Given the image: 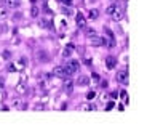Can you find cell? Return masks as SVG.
<instances>
[{"mask_svg": "<svg viewBox=\"0 0 147 125\" xmlns=\"http://www.w3.org/2000/svg\"><path fill=\"white\" fill-rule=\"evenodd\" d=\"M120 96L123 98V101H125V103L128 101V96H126V92H125V90H121V92H120Z\"/></svg>", "mask_w": 147, "mask_h": 125, "instance_id": "d4e9b609", "label": "cell"}, {"mask_svg": "<svg viewBox=\"0 0 147 125\" xmlns=\"http://www.w3.org/2000/svg\"><path fill=\"white\" fill-rule=\"evenodd\" d=\"M15 92L18 93V95H21V96H24V95H27V85H26V82H18V84L15 85Z\"/></svg>", "mask_w": 147, "mask_h": 125, "instance_id": "7a4b0ae2", "label": "cell"}, {"mask_svg": "<svg viewBox=\"0 0 147 125\" xmlns=\"http://www.w3.org/2000/svg\"><path fill=\"white\" fill-rule=\"evenodd\" d=\"M2 58H3V59H10L11 58V52H10V50H3V52H2Z\"/></svg>", "mask_w": 147, "mask_h": 125, "instance_id": "ffe728a7", "label": "cell"}, {"mask_svg": "<svg viewBox=\"0 0 147 125\" xmlns=\"http://www.w3.org/2000/svg\"><path fill=\"white\" fill-rule=\"evenodd\" d=\"M114 106H115V104L112 103V101H110V103H109V104H107V106H106V109H107V111H110V109H114Z\"/></svg>", "mask_w": 147, "mask_h": 125, "instance_id": "83f0119b", "label": "cell"}, {"mask_svg": "<svg viewBox=\"0 0 147 125\" xmlns=\"http://www.w3.org/2000/svg\"><path fill=\"white\" fill-rule=\"evenodd\" d=\"M5 98H7V95L3 93V90H0V103H2V101H3Z\"/></svg>", "mask_w": 147, "mask_h": 125, "instance_id": "4316f807", "label": "cell"}, {"mask_svg": "<svg viewBox=\"0 0 147 125\" xmlns=\"http://www.w3.org/2000/svg\"><path fill=\"white\" fill-rule=\"evenodd\" d=\"M110 16H112V19H114V21H121V19H123V10H121V8L118 7L117 10H115Z\"/></svg>", "mask_w": 147, "mask_h": 125, "instance_id": "30bf717a", "label": "cell"}, {"mask_svg": "<svg viewBox=\"0 0 147 125\" xmlns=\"http://www.w3.org/2000/svg\"><path fill=\"white\" fill-rule=\"evenodd\" d=\"M61 13H63V15H66V16H70V15H72V11H70L69 8H66V7L61 8Z\"/></svg>", "mask_w": 147, "mask_h": 125, "instance_id": "44dd1931", "label": "cell"}, {"mask_svg": "<svg viewBox=\"0 0 147 125\" xmlns=\"http://www.w3.org/2000/svg\"><path fill=\"white\" fill-rule=\"evenodd\" d=\"M94 98H96V92H93V90H91V92L86 93V99H94Z\"/></svg>", "mask_w": 147, "mask_h": 125, "instance_id": "7402d4cb", "label": "cell"}, {"mask_svg": "<svg viewBox=\"0 0 147 125\" xmlns=\"http://www.w3.org/2000/svg\"><path fill=\"white\" fill-rule=\"evenodd\" d=\"M75 22H77V26L80 27V29H86V18L82 15L80 11L75 15Z\"/></svg>", "mask_w": 147, "mask_h": 125, "instance_id": "277c9868", "label": "cell"}, {"mask_svg": "<svg viewBox=\"0 0 147 125\" xmlns=\"http://www.w3.org/2000/svg\"><path fill=\"white\" fill-rule=\"evenodd\" d=\"M117 8H118V5H117V3H112V5H109V7L106 8V13L110 16V15H112V13H114L115 10H117Z\"/></svg>", "mask_w": 147, "mask_h": 125, "instance_id": "9a60e30c", "label": "cell"}, {"mask_svg": "<svg viewBox=\"0 0 147 125\" xmlns=\"http://www.w3.org/2000/svg\"><path fill=\"white\" fill-rule=\"evenodd\" d=\"M27 67V62H26V58H19L18 61H15V69L22 72V71Z\"/></svg>", "mask_w": 147, "mask_h": 125, "instance_id": "8992f818", "label": "cell"}, {"mask_svg": "<svg viewBox=\"0 0 147 125\" xmlns=\"http://www.w3.org/2000/svg\"><path fill=\"white\" fill-rule=\"evenodd\" d=\"M106 67L109 71L115 69V67H117V59H115L114 56H107V58H106Z\"/></svg>", "mask_w": 147, "mask_h": 125, "instance_id": "52a82bcc", "label": "cell"}, {"mask_svg": "<svg viewBox=\"0 0 147 125\" xmlns=\"http://www.w3.org/2000/svg\"><path fill=\"white\" fill-rule=\"evenodd\" d=\"M3 87H5V82L3 79H0V90H3Z\"/></svg>", "mask_w": 147, "mask_h": 125, "instance_id": "f1b7e54d", "label": "cell"}, {"mask_svg": "<svg viewBox=\"0 0 147 125\" xmlns=\"http://www.w3.org/2000/svg\"><path fill=\"white\" fill-rule=\"evenodd\" d=\"M88 18L90 19H98V18H99V11L96 10V8H91L90 13H88Z\"/></svg>", "mask_w": 147, "mask_h": 125, "instance_id": "7c38bea8", "label": "cell"}, {"mask_svg": "<svg viewBox=\"0 0 147 125\" xmlns=\"http://www.w3.org/2000/svg\"><path fill=\"white\" fill-rule=\"evenodd\" d=\"M83 109H85V111H94V109H96V106H94V104H85Z\"/></svg>", "mask_w": 147, "mask_h": 125, "instance_id": "cb8c5ba5", "label": "cell"}, {"mask_svg": "<svg viewBox=\"0 0 147 125\" xmlns=\"http://www.w3.org/2000/svg\"><path fill=\"white\" fill-rule=\"evenodd\" d=\"M63 3H66V5H67V7H70V5H72V0H64Z\"/></svg>", "mask_w": 147, "mask_h": 125, "instance_id": "f546056e", "label": "cell"}, {"mask_svg": "<svg viewBox=\"0 0 147 125\" xmlns=\"http://www.w3.org/2000/svg\"><path fill=\"white\" fill-rule=\"evenodd\" d=\"M7 5H8V8H18L19 2L18 0H7Z\"/></svg>", "mask_w": 147, "mask_h": 125, "instance_id": "d6986e66", "label": "cell"}, {"mask_svg": "<svg viewBox=\"0 0 147 125\" xmlns=\"http://www.w3.org/2000/svg\"><path fill=\"white\" fill-rule=\"evenodd\" d=\"M72 50H74V47H72V45L66 47V48L63 50V56H64V58H69V56H70V53H72Z\"/></svg>", "mask_w": 147, "mask_h": 125, "instance_id": "2e32d148", "label": "cell"}, {"mask_svg": "<svg viewBox=\"0 0 147 125\" xmlns=\"http://www.w3.org/2000/svg\"><path fill=\"white\" fill-rule=\"evenodd\" d=\"M13 106H15L16 109H26V104L22 103L21 99H13Z\"/></svg>", "mask_w": 147, "mask_h": 125, "instance_id": "4fadbf2b", "label": "cell"}, {"mask_svg": "<svg viewBox=\"0 0 147 125\" xmlns=\"http://www.w3.org/2000/svg\"><path fill=\"white\" fill-rule=\"evenodd\" d=\"M78 67H80V62H78V61H70L69 64L64 67V69H66V74H67V75H72V74L77 72Z\"/></svg>", "mask_w": 147, "mask_h": 125, "instance_id": "6da1fadb", "label": "cell"}, {"mask_svg": "<svg viewBox=\"0 0 147 125\" xmlns=\"http://www.w3.org/2000/svg\"><path fill=\"white\" fill-rule=\"evenodd\" d=\"M53 75H56V77H66V69H64V66H56L53 67Z\"/></svg>", "mask_w": 147, "mask_h": 125, "instance_id": "ba28073f", "label": "cell"}, {"mask_svg": "<svg viewBox=\"0 0 147 125\" xmlns=\"http://www.w3.org/2000/svg\"><path fill=\"white\" fill-rule=\"evenodd\" d=\"M115 80L120 82V84H126V82H128V72H126V69L118 71L117 75H115Z\"/></svg>", "mask_w": 147, "mask_h": 125, "instance_id": "3957f363", "label": "cell"}, {"mask_svg": "<svg viewBox=\"0 0 147 125\" xmlns=\"http://www.w3.org/2000/svg\"><path fill=\"white\" fill-rule=\"evenodd\" d=\"M7 71H8V72H15V62H10V64H8V66H7Z\"/></svg>", "mask_w": 147, "mask_h": 125, "instance_id": "603a6c76", "label": "cell"}, {"mask_svg": "<svg viewBox=\"0 0 147 125\" xmlns=\"http://www.w3.org/2000/svg\"><path fill=\"white\" fill-rule=\"evenodd\" d=\"M88 84H90V77H86V75H80V77L77 79V85H78V87H86Z\"/></svg>", "mask_w": 147, "mask_h": 125, "instance_id": "8fae6325", "label": "cell"}, {"mask_svg": "<svg viewBox=\"0 0 147 125\" xmlns=\"http://www.w3.org/2000/svg\"><path fill=\"white\" fill-rule=\"evenodd\" d=\"M86 35H88V37L96 35V31H94V29H88V31H86Z\"/></svg>", "mask_w": 147, "mask_h": 125, "instance_id": "484cf974", "label": "cell"}, {"mask_svg": "<svg viewBox=\"0 0 147 125\" xmlns=\"http://www.w3.org/2000/svg\"><path fill=\"white\" fill-rule=\"evenodd\" d=\"M59 2H64V0H59Z\"/></svg>", "mask_w": 147, "mask_h": 125, "instance_id": "4dcf8cb0", "label": "cell"}, {"mask_svg": "<svg viewBox=\"0 0 147 125\" xmlns=\"http://www.w3.org/2000/svg\"><path fill=\"white\" fill-rule=\"evenodd\" d=\"M90 43H91L93 47H102V45L106 43V40H104V39H101V37L93 35L91 39H90Z\"/></svg>", "mask_w": 147, "mask_h": 125, "instance_id": "9c48e42d", "label": "cell"}, {"mask_svg": "<svg viewBox=\"0 0 147 125\" xmlns=\"http://www.w3.org/2000/svg\"><path fill=\"white\" fill-rule=\"evenodd\" d=\"M74 87H75V82L70 80V79H67V80L64 82V85H63V88H64V92H66V95H70V93L74 92Z\"/></svg>", "mask_w": 147, "mask_h": 125, "instance_id": "5b68a950", "label": "cell"}, {"mask_svg": "<svg viewBox=\"0 0 147 125\" xmlns=\"http://www.w3.org/2000/svg\"><path fill=\"white\" fill-rule=\"evenodd\" d=\"M8 18V10L7 8H0V21H5Z\"/></svg>", "mask_w": 147, "mask_h": 125, "instance_id": "e0dca14e", "label": "cell"}, {"mask_svg": "<svg viewBox=\"0 0 147 125\" xmlns=\"http://www.w3.org/2000/svg\"><path fill=\"white\" fill-rule=\"evenodd\" d=\"M30 16H32V18H38V16H40V10H38V7L34 5V7L30 8Z\"/></svg>", "mask_w": 147, "mask_h": 125, "instance_id": "5bb4252c", "label": "cell"}, {"mask_svg": "<svg viewBox=\"0 0 147 125\" xmlns=\"http://www.w3.org/2000/svg\"><path fill=\"white\" fill-rule=\"evenodd\" d=\"M48 101H50V96H48V93H43L40 98V106H45V104H48Z\"/></svg>", "mask_w": 147, "mask_h": 125, "instance_id": "ac0fdd59", "label": "cell"}]
</instances>
